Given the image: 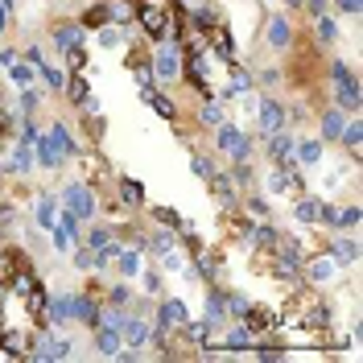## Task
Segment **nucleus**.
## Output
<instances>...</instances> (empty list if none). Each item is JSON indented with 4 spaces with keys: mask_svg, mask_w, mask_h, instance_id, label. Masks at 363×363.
Segmentation results:
<instances>
[{
    "mask_svg": "<svg viewBox=\"0 0 363 363\" xmlns=\"http://www.w3.org/2000/svg\"><path fill=\"white\" fill-rule=\"evenodd\" d=\"M149 67H153V83L157 87L182 83V70H186L182 38H153V45H149Z\"/></svg>",
    "mask_w": 363,
    "mask_h": 363,
    "instance_id": "nucleus-1",
    "label": "nucleus"
},
{
    "mask_svg": "<svg viewBox=\"0 0 363 363\" xmlns=\"http://www.w3.org/2000/svg\"><path fill=\"white\" fill-rule=\"evenodd\" d=\"M58 203H62V211H70L79 223H91V219L99 215V190L83 178H70V182H62V190H58Z\"/></svg>",
    "mask_w": 363,
    "mask_h": 363,
    "instance_id": "nucleus-2",
    "label": "nucleus"
},
{
    "mask_svg": "<svg viewBox=\"0 0 363 363\" xmlns=\"http://www.w3.org/2000/svg\"><path fill=\"white\" fill-rule=\"evenodd\" d=\"M326 83H330V104H339L342 112H359V74L347 62H330L326 67Z\"/></svg>",
    "mask_w": 363,
    "mask_h": 363,
    "instance_id": "nucleus-3",
    "label": "nucleus"
},
{
    "mask_svg": "<svg viewBox=\"0 0 363 363\" xmlns=\"http://www.w3.org/2000/svg\"><path fill=\"white\" fill-rule=\"evenodd\" d=\"M215 153L231 165V161H252V153H256V140H252L240 124H231V120H223V124H215Z\"/></svg>",
    "mask_w": 363,
    "mask_h": 363,
    "instance_id": "nucleus-4",
    "label": "nucleus"
},
{
    "mask_svg": "<svg viewBox=\"0 0 363 363\" xmlns=\"http://www.w3.org/2000/svg\"><path fill=\"white\" fill-rule=\"evenodd\" d=\"M153 330H161V335H182V326L190 322V306L182 301V297H169L161 294L153 297Z\"/></svg>",
    "mask_w": 363,
    "mask_h": 363,
    "instance_id": "nucleus-5",
    "label": "nucleus"
},
{
    "mask_svg": "<svg viewBox=\"0 0 363 363\" xmlns=\"http://www.w3.org/2000/svg\"><path fill=\"white\" fill-rule=\"evenodd\" d=\"M260 42L269 54H289L297 42V29L289 21V13H264V25H260Z\"/></svg>",
    "mask_w": 363,
    "mask_h": 363,
    "instance_id": "nucleus-6",
    "label": "nucleus"
},
{
    "mask_svg": "<svg viewBox=\"0 0 363 363\" xmlns=\"http://www.w3.org/2000/svg\"><path fill=\"white\" fill-rule=\"evenodd\" d=\"M264 186H269V194H277V199H297L306 190V178H301L297 161H269Z\"/></svg>",
    "mask_w": 363,
    "mask_h": 363,
    "instance_id": "nucleus-7",
    "label": "nucleus"
},
{
    "mask_svg": "<svg viewBox=\"0 0 363 363\" xmlns=\"http://www.w3.org/2000/svg\"><path fill=\"white\" fill-rule=\"evenodd\" d=\"M252 116H256V133L269 136L277 128H289L285 124V99L281 95H260L256 104H252Z\"/></svg>",
    "mask_w": 363,
    "mask_h": 363,
    "instance_id": "nucleus-8",
    "label": "nucleus"
},
{
    "mask_svg": "<svg viewBox=\"0 0 363 363\" xmlns=\"http://www.w3.org/2000/svg\"><path fill=\"white\" fill-rule=\"evenodd\" d=\"M339 272H342V264L326 248L318 252V256H306V260H301V281H306V285H314V289H318V285L339 281Z\"/></svg>",
    "mask_w": 363,
    "mask_h": 363,
    "instance_id": "nucleus-9",
    "label": "nucleus"
},
{
    "mask_svg": "<svg viewBox=\"0 0 363 363\" xmlns=\"http://www.w3.org/2000/svg\"><path fill=\"white\" fill-rule=\"evenodd\" d=\"M79 240H83V223H79L70 211H58V219H54V227H50V248L67 256Z\"/></svg>",
    "mask_w": 363,
    "mask_h": 363,
    "instance_id": "nucleus-10",
    "label": "nucleus"
},
{
    "mask_svg": "<svg viewBox=\"0 0 363 363\" xmlns=\"http://www.w3.org/2000/svg\"><path fill=\"white\" fill-rule=\"evenodd\" d=\"M50 45L58 50V54H67L70 45H87V25L79 21H70V17H62V21H54L50 25Z\"/></svg>",
    "mask_w": 363,
    "mask_h": 363,
    "instance_id": "nucleus-11",
    "label": "nucleus"
},
{
    "mask_svg": "<svg viewBox=\"0 0 363 363\" xmlns=\"http://www.w3.org/2000/svg\"><path fill=\"white\" fill-rule=\"evenodd\" d=\"M347 116L351 112H342L339 104H326V108L318 112V140H322V145H339L342 128H347Z\"/></svg>",
    "mask_w": 363,
    "mask_h": 363,
    "instance_id": "nucleus-12",
    "label": "nucleus"
},
{
    "mask_svg": "<svg viewBox=\"0 0 363 363\" xmlns=\"http://www.w3.org/2000/svg\"><path fill=\"white\" fill-rule=\"evenodd\" d=\"M326 252L339 260L342 269H355V264H359V240H355V231H330Z\"/></svg>",
    "mask_w": 363,
    "mask_h": 363,
    "instance_id": "nucleus-13",
    "label": "nucleus"
},
{
    "mask_svg": "<svg viewBox=\"0 0 363 363\" xmlns=\"http://www.w3.org/2000/svg\"><path fill=\"white\" fill-rule=\"evenodd\" d=\"M120 326H116L112 318H99L95 326H91V347H95V355H104V359H112L116 351H120Z\"/></svg>",
    "mask_w": 363,
    "mask_h": 363,
    "instance_id": "nucleus-14",
    "label": "nucleus"
},
{
    "mask_svg": "<svg viewBox=\"0 0 363 363\" xmlns=\"http://www.w3.org/2000/svg\"><path fill=\"white\" fill-rule=\"evenodd\" d=\"M136 95L153 108V112L161 116V120H182V108L169 99V91L165 87H157V83H145V87H136Z\"/></svg>",
    "mask_w": 363,
    "mask_h": 363,
    "instance_id": "nucleus-15",
    "label": "nucleus"
},
{
    "mask_svg": "<svg viewBox=\"0 0 363 363\" xmlns=\"http://www.w3.org/2000/svg\"><path fill=\"white\" fill-rule=\"evenodd\" d=\"M38 169V157H33V145L29 140H13L9 145V161H4V174H17V178H29Z\"/></svg>",
    "mask_w": 363,
    "mask_h": 363,
    "instance_id": "nucleus-16",
    "label": "nucleus"
},
{
    "mask_svg": "<svg viewBox=\"0 0 363 363\" xmlns=\"http://www.w3.org/2000/svg\"><path fill=\"white\" fill-rule=\"evenodd\" d=\"M70 310H74V322L91 330L104 318V297L99 294H70Z\"/></svg>",
    "mask_w": 363,
    "mask_h": 363,
    "instance_id": "nucleus-17",
    "label": "nucleus"
},
{
    "mask_svg": "<svg viewBox=\"0 0 363 363\" xmlns=\"http://www.w3.org/2000/svg\"><path fill=\"white\" fill-rule=\"evenodd\" d=\"M45 326H58V330H70L74 326L70 294H45Z\"/></svg>",
    "mask_w": 363,
    "mask_h": 363,
    "instance_id": "nucleus-18",
    "label": "nucleus"
},
{
    "mask_svg": "<svg viewBox=\"0 0 363 363\" xmlns=\"http://www.w3.org/2000/svg\"><path fill=\"white\" fill-rule=\"evenodd\" d=\"M294 161H297V169H318V165L326 161V145H322L318 136H297Z\"/></svg>",
    "mask_w": 363,
    "mask_h": 363,
    "instance_id": "nucleus-19",
    "label": "nucleus"
},
{
    "mask_svg": "<svg viewBox=\"0 0 363 363\" xmlns=\"http://www.w3.org/2000/svg\"><path fill=\"white\" fill-rule=\"evenodd\" d=\"M29 211H33V223L42 227V231H50L54 219H58V211H62V203H58V194H54V190H38Z\"/></svg>",
    "mask_w": 363,
    "mask_h": 363,
    "instance_id": "nucleus-20",
    "label": "nucleus"
},
{
    "mask_svg": "<svg viewBox=\"0 0 363 363\" xmlns=\"http://www.w3.org/2000/svg\"><path fill=\"white\" fill-rule=\"evenodd\" d=\"M145 260H149V256H145L140 248H133V244H124V248L116 252L112 269L120 272V281H136V277H140V269H145Z\"/></svg>",
    "mask_w": 363,
    "mask_h": 363,
    "instance_id": "nucleus-21",
    "label": "nucleus"
},
{
    "mask_svg": "<svg viewBox=\"0 0 363 363\" xmlns=\"http://www.w3.org/2000/svg\"><path fill=\"white\" fill-rule=\"evenodd\" d=\"M294 145H297V136L289 133V128H277V133L264 136V153H269V161H294Z\"/></svg>",
    "mask_w": 363,
    "mask_h": 363,
    "instance_id": "nucleus-22",
    "label": "nucleus"
},
{
    "mask_svg": "<svg viewBox=\"0 0 363 363\" xmlns=\"http://www.w3.org/2000/svg\"><path fill=\"white\" fill-rule=\"evenodd\" d=\"M227 112H223V99H211V95H199V104H194V124L199 128H215V124H223Z\"/></svg>",
    "mask_w": 363,
    "mask_h": 363,
    "instance_id": "nucleus-23",
    "label": "nucleus"
},
{
    "mask_svg": "<svg viewBox=\"0 0 363 363\" xmlns=\"http://www.w3.org/2000/svg\"><path fill=\"white\" fill-rule=\"evenodd\" d=\"M29 145H33V157H38V165H42V169H62V165H67V161L58 157V149H54V140H50V133H45V128L33 136Z\"/></svg>",
    "mask_w": 363,
    "mask_h": 363,
    "instance_id": "nucleus-24",
    "label": "nucleus"
},
{
    "mask_svg": "<svg viewBox=\"0 0 363 363\" xmlns=\"http://www.w3.org/2000/svg\"><path fill=\"white\" fill-rule=\"evenodd\" d=\"M45 133H50V140H54V149H58V157H62V161L79 157V140H74V133H70L62 120H54V124H50Z\"/></svg>",
    "mask_w": 363,
    "mask_h": 363,
    "instance_id": "nucleus-25",
    "label": "nucleus"
},
{
    "mask_svg": "<svg viewBox=\"0 0 363 363\" xmlns=\"http://www.w3.org/2000/svg\"><path fill=\"white\" fill-rule=\"evenodd\" d=\"M133 281H116V285H104V306L108 310H133Z\"/></svg>",
    "mask_w": 363,
    "mask_h": 363,
    "instance_id": "nucleus-26",
    "label": "nucleus"
},
{
    "mask_svg": "<svg viewBox=\"0 0 363 363\" xmlns=\"http://www.w3.org/2000/svg\"><path fill=\"white\" fill-rule=\"evenodd\" d=\"M339 145L347 149V157H351L355 165H359V149H363V124H359V112H355V116H347V128H342Z\"/></svg>",
    "mask_w": 363,
    "mask_h": 363,
    "instance_id": "nucleus-27",
    "label": "nucleus"
},
{
    "mask_svg": "<svg viewBox=\"0 0 363 363\" xmlns=\"http://www.w3.org/2000/svg\"><path fill=\"white\" fill-rule=\"evenodd\" d=\"M339 38H342L339 17H335V13H318V17H314V42L318 45H335Z\"/></svg>",
    "mask_w": 363,
    "mask_h": 363,
    "instance_id": "nucleus-28",
    "label": "nucleus"
},
{
    "mask_svg": "<svg viewBox=\"0 0 363 363\" xmlns=\"http://www.w3.org/2000/svg\"><path fill=\"white\" fill-rule=\"evenodd\" d=\"M120 206L124 211H145V186L136 178H128V174L120 178Z\"/></svg>",
    "mask_w": 363,
    "mask_h": 363,
    "instance_id": "nucleus-29",
    "label": "nucleus"
},
{
    "mask_svg": "<svg viewBox=\"0 0 363 363\" xmlns=\"http://www.w3.org/2000/svg\"><path fill=\"white\" fill-rule=\"evenodd\" d=\"M289 203H294V219L297 223H318V194H310V190H301V194H297V199H289Z\"/></svg>",
    "mask_w": 363,
    "mask_h": 363,
    "instance_id": "nucleus-30",
    "label": "nucleus"
},
{
    "mask_svg": "<svg viewBox=\"0 0 363 363\" xmlns=\"http://www.w3.org/2000/svg\"><path fill=\"white\" fill-rule=\"evenodd\" d=\"M42 99H45V91L38 87V83H29V87H17V116H38Z\"/></svg>",
    "mask_w": 363,
    "mask_h": 363,
    "instance_id": "nucleus-31",
    "label": "nucleus"
},
{
    "mask_svg": "<svg viewBox=\"0 0 363 363\" xmlns=\"http://www.w3.org/2000/svg\"><path fill=\"white\" fill-rule=\"evenodd\" d=\"M112 235H116V227H112V223H95V219H91V227L83 231V240H79V244H87L91 252H99L104 244H108V240H112Z\"/></svg>",
    "mask_w": 363,
    "mask_h": 363,
    "instance_id": "nucleus-32",
    "label": "nucleus"
},
{
    "mask_svg": "<svg viewBox=\"0 0 363 363\" xmlns=\"http://www.w3.org/2000/svg\"><path fill=\"white\" fill-rule=\"evenodd\" d=\"M38 79L45 83V91H62L67 87V67H58V62H42V67H38Z\"/></svg>",
    "mask_w": 363,
    "mask_h": 363,
    "instance_id": "nucleus-33",
    "label": "nucleus"
},
{
    "mask_svg": "<svg viewBox=\"0 0 363 363\" xmlns=\"http://www.w3.org/2000/svg\"><path fill=\"white\" fill-rule=\"evenodd\" d=\"M9 83H13V87H29V83H38V67L25 62V58H17V62L9 67Z\"/></svg>",
    "mask_w": 363,
    "mask_h": 363,
    "instance_id": "nucleus-34",
    "label": "nucleus"
},
{
    "mask_svg": "<svg viewBox=\"0 0 363 363\" xmlns=\"http://www.w3.org/2000/svg\"><path fill=\"white\" fill-rule=\"evenodd\" d=\"M136 281H140V289H145V294H149V297H161V289H165V272H161L157 264H153V269L145 264V269H140V277H136Z\"/></svg>",
    "mask_w": 363,
    "mask_h": 363,
    "instance_id": "nucleus-35",
    "label": "nucleus"
},
{
    "mask_svg": "<svg viewBox=\"0 0 363 363\" xmlns=\"http://www.w3.org/2000/svg\"><path fill=\"white\" fill-rule=\"evenodd\" d=\"M281 79H285L281 67H256V70H252V83H256V87H264V91H277V87H281Z\"/></svg>",
    "mask_w": 363,
    "mask_h": 363,
    "instance_id": "nucleus-36",
    "label": "nucleus"
},
{
    "mask_svg": "<svg viewBox=\"0 0 363 363\" xmlns=\"http://www.w3.org/2000/svg\"><path fill=\"white\" fill-rule=\"evenodd\" d=\"M67 256H70V264H74V272H95V252L87 244H74Z\"/></svg>",
    "mask_w": 363,
    "mask_h": 363,
    "instance_id": "nucleus-37",
    "label": "nucleus"
},
{
    "mask_svg": "<svg viewBox=\"0 0 363 363\" xmlns=\"http://www.w3.org/2000/svg\"><path fill=\"white\" fill-rule=\"evenodd\" d=\"M62 67L67 70H87V45H70L62 54Z\"/></svg>",
    "mask_w": 363,
    "mask_h": 363,
    "instance_id": "nucleus-38",
    "label": "nucleus"
},
{
    "mask_svg": "<svg viewBox=\"0 0 363 363\" xmlns=\"http://www.w3.org/2000/svg\"><path fill=\"white\" fill-rule=\"evenodd\" d=\"M310 120H314V112H310L306 104H285V124H301V128H306Z\"/></svg>",
    "mask_w": 363,
    "mask_h": 363,
    "instance_id": "nucleus-39",
    "label": "nucleus"
},
{
    "mask_svg": "<svg viewBox=\"0 0 363 363\" xmlns=\"http://www.w3.org/2000/svg\"><path fill=\"white\" fill-rule=\"evenodd\" d=\"M355 227H359V206L355 203L339 206V227H335V231H355Z\"/></svg>",
    "mask_w": 363,
    "mask_h": 363,
    "instance_id": "nucleus-40",
    "label": "nucleus"
},
{
    "mask_svg": "<svg viewBox=\"0 0 363 363\" xmlns=\"http://www.w3.org/2000/svg\"><path fill=\"white\" fill-rule=\"evenodd\" d=\"M330 4H335V13H342V17H359L363 0H330Z\"/></svg>",
    "mask_w": 363,
    "mask_h": 363,
    "instance_id": "nucleus-41",
    "label": "nucleus"
},
{
    "mask_svg": "<svg viewBox=\"0 0 363 363\" xmlns=\"http://www.w3.org/2000/svg\"><path fill=\"white\" fill-rule=\"evenodd\" d=\"M21 58H25V62H33V67H42V62H45V50H42V45H25Z\"/></svg>",
    "mask_w": 363,
    "mask_h": 363,
    "instance_id": "nucleus-42",
    "label": "nucleus"
},
{
    "mask_svg": "<svg viewBox=\"0 0 363 363\" xmlns=\"http://www.w3.org/2000/svg\"><path fill=\"white\" fill-rule=\"evenodd\" d=\"M17 58H21V50H17V45H0V67H4V70L13 67Z\"/></svg>",
    "mask_w": 363,
    "mask_h": 363,
    "instance_id": "nucleus-43",
    "label": "nucleus"
},
{
    "mask_svg": "<svg viewBox=\"0 0 363 363\" xmlns=\"http://www.w3.org/2000/svg\"><path fill=\"white\" fill-rule=\"evenodd\" d=\"M9 25H13V13L0 4V38H9Z\"/></svg>",
    "mask_w": 363,
    "mask_h": 363,
    "instance_id": "nucleus-44",
    "label": "nucleus"
},
{
    "mask_svg": "<svg viewBox=\"0 0 363 363\" xmlns=\"http://www.w3.org/2000/svg\"><path fill=\"white\" fill-rule=\"evenodd\" d=\"M182 9H215V0H186Z\"/></svg>",
    "mask_w": 363,
    "mask_h": 363,
    "instance_id": "nucleus-45",
    "label": "nucleus"
},
{
    "mask_svg": "<svg viewBox=\"0 0 363 363\" xmlns=\"http://www.w3.org/2000/svg\"><path fill=\"white\" fill-rule=\"evenodd\" d=\"M301 4H306V0H285V9H289V13H301Z\"/></svg>",
    "mask_w": 363,
    "mask_h": 363,
    "instance_id": "nucleus-46",
    "label": "nucleus"
}]
</instances>
